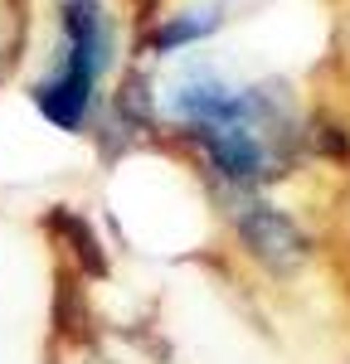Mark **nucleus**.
<instances>
[{"mask_svg": "<svg viewBox=\"0 0 350 364\" xmlns=\"http://www.w3.org/2000/svg\"><path fill=\"white\" fill-rule=\"evenodd\" d=\"M156 122H171L214 190H267L307 151V122L287 87L229 83L214 68H180L156 92Z\"/></svg>", "mask_w": 350, "mask_h": 364, "instance_id": "1", "label": "nucleus"}, {"mask_svg": "<svg viewBox=\"0 0 350 364\" xmlns=\"http://www.w3.org/2000/svg\"><path fill=\"white\" fill-rule=\"evenodd\" d=\"M112 15L102 0H58V49L49 73L34 78L29 102L63 136H83L102 107V78L112 68Z\"/></svg>", "mask_w": 350, "mask_h": 364, "instance_id": "2", "label": "nucleus"}, {"mask_svg": "<svg viewBox=\"0 0 350 364\" xmlns=\"http://www.w3.org/2000/svg\"><path fill=\"white\" fill-rule=\"evenodd\" d=\"M219 209H224L229 233L243 248V257L258 262L267 277H292L317 248L302 219L282 204L262 199L258 190H219Z\"/></svg>", "mask_w": 350, "mask_h": 364, "instance_id": "3", "label": "nucleus"}, {"mask_svg": "<svg viewBox=\"0 0 350 364\" xmlns=\"http://www.w3.org/2000/svg\"><path fill=\"white\" fill-rule=\"evenodd\" d=\"M49 233H54V243L63 248V267H73L83 282H102L107 277V252H102V243H97V233H92V224H88L78 209H68V204H54L49 209Z\"/></svg>", "mask_w": 350, "mask_h": 364, "instance_id": "4", "label": "nucleus"}, {"mask_svg": "<svg viewBox=\"0 0 350 364\" xmlns=\"http://www.w3.org/2000/svg\"><path fill=\"white\" fill-rule=\"evenodd\" d=\"M224 25V10L219 5H195V10H175V15H161V25L146 34V54L151 58H171L180 49H195L200 39H209L214 29Z\"/></svg>", "mask_w": 350, "mask_h": 364, "instance_id": "5", "label": "nucleus"}]
</instances>
